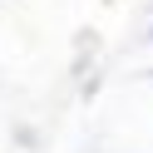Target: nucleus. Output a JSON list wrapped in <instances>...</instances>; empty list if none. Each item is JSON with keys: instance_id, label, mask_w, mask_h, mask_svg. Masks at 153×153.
Masks as SVG:
<instances>
[]
</instances>
